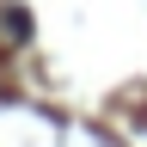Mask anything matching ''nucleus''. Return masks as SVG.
Here are the masks:
<instances>
[{"label": "nucleus", "instance_id": "nucleus-1", "mask_svg": "<svg viewBox=\"0 0 147 147\" xmlns=\"http://www.w3.org/2000/svg\"><path fill=\"white\" fill-rule=\"evenodd\" d=\"M0 31H6L12 43H25V37H31V18L18 12V6H0Z\"/></svg>", "mask_w": 147, "mask_h": 147}]
</instances>
